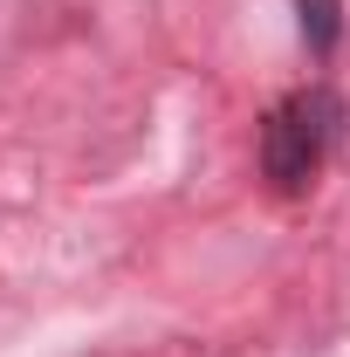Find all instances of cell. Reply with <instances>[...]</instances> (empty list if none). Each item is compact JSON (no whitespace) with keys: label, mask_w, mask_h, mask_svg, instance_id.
Returning a JSON list of instances; mask_svg holds the SVG:
<instances>
[{"label":"cell","mask_w":350,"mask_h":357,"mask_svg":"<svg viewBox=\"0 0 350 357\" xmlns=\"http://www.w3.org/2000/svg\"><path fill=\"white\" fill-rule=\"evenodd\" d=\"M344 131V96L337 89H296V96H282L275 110H268L261 124V172L282 185V192H303L309 178L323 172V158H330V144Z\"/></svg>","instance_id":"cell-1"},{"label":"cell","mask_w":350,"mask_h":357,"mask_svg":"<svg viewBox=\"0 0 350 357\" xmlns=\"http://www.w3.org/2000/svg\"><path fill=\"white\" fill-rule=\"evenodd\" d=\"M296 14H303L309 55H330V48L344 42V0H296Z\"/></svg>","instance_id":"cell-2"}]
</instances>
